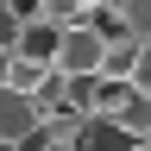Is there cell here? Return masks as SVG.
Instances as JSON below:
<instances>
[{
    "label": "cell",
    "instance_id": "6da1fadb",
    "mask_svg": "<svg viewBox=\"0 0 151 151\" xmlns=\"http://www.w3.org/2000/svg\"><path fill=\"white\" fill-rule=\"evenodd\" d=\"M101 63H107V38L88 25H63V50H57V69L63 76H101Z\"/></svg>",
    "mask_w": 151,
    "mask_h": 151
},
{
    "label": "cell",
    "instance_id": "7a4b0ae2",
    "mask_svg": "<svg viewBox=\"0 0 151 151\" xmlns=\"http://www.w3.org/2000/svg\"><path fill=\"white\" fill-rule=\"evenodd\" d=\"M44 132V107H38V94L25 88H0V139H13V145H25Z\"/></svg>",
    "mask_w": 151,
    "mask_h": 151
},
{
    "label": "cell",
    "instance_id": "3957f363",
    "mask_svg": "<svg viewBox=\"0 0 151 151\" xmlns=\"http://www.w3.org/2000/svg\"><path fill=\"white\" fill-rule=\"evenodd\" d=\"M13 50L25 57V63H44V69H57V50H63V25H57V19H25Z\"/></svg>",
    "mask_w": 151,
    "mask_h": 151
},
{
    "label": "cell",
    "instance_id": "277c9868",
    "mask_svg": "<svg viewBox=\"0 0 151 151\" xmlns=\"http://www.w3.org/2000/svg\"><path fill=\"white\" fill-rule=\"evenodd\" d=\"M76 151H139V139H132L120 120H107V113H88V120L76 126Z\"/></svg>",
    "mask_w": 151,
    "mask_h": 151
},
{
    "label": "cell",
    "instance_id": "5b68a950",
    "mask_svg": "<svg viewBox=\"0 0 151 151\" xmlns=\"http://www.w3.org/2000/svg\"><path fill=\"white\" fill-rule=\"evenodd\" d=\"M145 44H151V38H139V32H132V38H113V44H107V63H101V76H107V82H132V76H139V57H145Z\"/></svg>",
    "mask_w": 151,
    "mask_h": 151
},
{
    "label": "cell",
    "instance_id": "8992f818",
    "mask_svg": "<svg viewBox=\"0 0 151 151\" xmlns=\"http://www.w3.org/2000/svg\"><path fill=\"white\" fill-rule=\"evenodd\" d=\"M94 6H107V0H44V19H57V25H82Z\"/></svg>",
    "mask_w": 151,
    "mask_h": 151
},
{
    "label": "cell",
    "instance_id": "52a82bcc",
    "mask_svg": "<svg viewBox=\"0 0 151 151\" xmlns=\"http://www.w3.org/2000/svg\"><path fill=\"white\" fill-rule=\"evenodd\" d=\"M94 101H101V76H69V107L94 113Z\"/></svg>",
    "mask_w": 151,
    "mask_h": 151
},
{
    "label": "cell",
    "instance_id": "ba28073f",
    "mask_svg": "<svg viewBox=\"0 0 151 151\" xmlns=\"http://www.w3.org/2000/svg\"><path fill=\"white\" fill-rule=\"evenodd\" d=\"M113 6L132 19V32H139V38H151V0H113Z\"/></svg>",
    "mask_w": 151,
    "mask_h": 151
},
{
    "label": "cell",
    "instance_id": "9c48e42d",
    "mask_svg": "<svg viewBox=\"0 0 151 151\" xmlns=\"http://www.w3.org/2000/svg\"><path fill=\"white\" fill-rule=\"evenodd\" d=\"M19 25H25V19H19L6 0H0V50H13V44H19Z\"/></svg>",
    "mask_w": 151,
    "mask_h": 151
},
{
    "label": "cell",
    "instance_id": "30bf717a",
    "mask_svg": "<svg viewBox=\"0 0 151 151\" xmlns=\"http://www.w3.org/2000/svg\"><path fill=\"white\" fill-rule=\"evenodd\" d=\"M6 6H13L19 19H44V0H6Z\"/></svg>",
    "mask_w": 151,
    "mask_h": 151
},
{
    "label": "cell",
    "instance_id": "8fae6325",
    "mask_svg": "<svg viewBox=\"0 0 151 151\" xmlns=\"http://www.w3.org/2000/svg\"><path fill=\"white\" fill-rule=\"evenodd\" d=\"M0 151H25V145H13V139H0Z\"/></svg>",
    "mask_w": 151,
    "mask_h": 151
},
{
    "label": "cell",
    "instance_id": "7c38bea8",
    "mask_svg": "<svg viewBox=\"0 0 151 151\" xmlns=\"http://www.w3.org/2000/svg\"><path fill=\"white\" fill-rule=\"evenodd\" d=\"M139 151H151V145H139Z\"/></svg>",
    "mask_w": 151,
    "mask_h": 151
}]
</instances>
